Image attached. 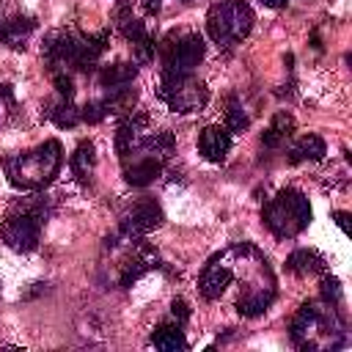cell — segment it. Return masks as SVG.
<instances>
[{"label": "cell", "mask_w": 352, "mask_h": 352, "mask_svg": "<svg viewBox=\"0 0 352 352\" xmlns=\"http://www.w3.org/2000/svg\"><path fill=\"white\" fill-rule=\"evenodd\" d=\"M324 140L319 135H302L292 148H289V162H316L324 157Z\"/></svg>", "instance_id": "cell-17"}, {"label": "cell", "mask_w": 352, "mask_h": 352, "mask_svg": "<svg viewBox=\"0 0 352 352\" xmlns=\"http://www.w3.org/2000/svg\"><path fill=\"white\" fill-rule=\"evenodd\" d=\"M261 3H264L267 8H283V6L289 3V0H261Z\"/></svg>", "instance_id": "cell-29"}, {"label": "cell", "mask_w": 352, "mask_h": 352, "mask_svg": "<svg viewBox=\"0 0 352 352\" xmlns=\"http://www.w3.org/2000/svg\"><path fill=\"white\" fill-rule=\"evenodd\" d=\"M253 22H256L253 8L245 0H223V3H214L209 8V14H206L209 38L217 47H234V44H239L250 33Z\"/></svg>", "instance_id": "cell-4"}, {"label": "cell", "mask_w": 352, "mask_h": 352, "mask_svg": "<svg viewBox=\"0 0 352 352\" xmlns=\"http://www.w3.org/2000/svg\"><path fill=\"white\" fill-rule=\"evenodd\" d=\"M248 126H250L248 113L242 110V104H239L236 99H231L228 107H226V129H228V132H245Z\"/></svg>", "instance_id": "cell-22"}, {"label": "cell", "mask_w": 352, "mask_h": 352, "mask_svg": "<svg viewBox=\"0 0 352 352\" xmlns=\"http://www.w3.org/2000/svg\"><path fill=\"white\" fill-rule=\"evenodd\" d=\"M151 344H154L157 349H162V352H182V349H187V338H184V333H182V324H176L173 319L154 327Z\"/></svg>", "instance_id": "cell-14"}, {"label": "cell", "mask_w": 352, "mask_h": 352, "mask_svg": "<svg viewBox=\"0 0 352 352\" xmlns=\"http://www.w3.org/2000/svg\"><path fill=\"white\" fill-rule=\"evenodd\" d=\"M124 179L132 184V187H146V184H151L160 173H162V162L165 160H160L157 154H151V151H146V148H135L132 154H126L124 160Z\"/></svg>", "instance_id": "cell-9"}, {"label": "cell", "mask_w": 352, "mask_h": 352, "mask_svg": "<svg viewBox=\"0 0 352 352\" xmlns=\"http://www.w3.org/2000/svg\"><path fill=\"white\" fill-rule=\"evenodd\" d=\"M138 74V66L135 63H126V60H118V63H110L99 72V82L102 88H118V85H132Z\"/></svg>", "instance_id": "cell-20"}, {"label": "cell", "mask_w": 352, "mask_h": 352, "mask_svg": "<svg viewBox=\"0 0 352 352\" xmlns=\"http://www.w3.org/2000/svg\"><path fill=\"white\" fill-rule=\"evenodd\" d=\"M184 3H190V0H184Z\"/></svg>", "instance_id": "cell-31"}, {"label": "cell", "mask_w": 352, "mask_h": 352, "mask_svg": "<svg viewBox=\"0 0 352 352\" xmlns=\"http://www.w3.org/2000/svg\"><path fill=\"white\" fill-rule=\"evenodd\" d=\"M231 278H234V267L226 261V256H214V258L204 267V272H201V278H198V292H201V297H204V300H220L223 292L228 289Z\"/></svg>", "instance_id": "cell-10"}, {"label": "cell", "mask_w": 352, "mask_h": 352, "mask_svg": "<svg viewBox=\"0 0 352 352\" xmlns=\"http://www.w3.org/2000/svg\"><path fill=\"white\" fill-rule=\"evenodd\" d=\"M44 116H47L55 126H60V129H72V126L80 124V107H74L72 99H63V96H58L55 102H47Z\"/></svg>", "instance_id": "cell-16"}, {"label": "cell", "mask_w": 352, "mask_h": 352, "mask_svg": "<svg viewBox=\"0 0 352 352\" xmlns=\"http://www.w3.org/2000/svg\"><path fill=\"white\" fill-rule=\"evenodd\" d=\"M162 220H165L162 206H160L154 198H143V201H138V204L129 209V214L124 217V223H121V234H124L126 239H140L143 234L160 228Z\"/></svg>", "instance_id": "cell-8"}, {"label": "cell", "mask_w": 352, "mask_h": 352, "mask_svg": "<svg viewBox=\"0 0 352 352\" xmlns=\"http://www.w3.org/2000/svg\"><path fill=\"white\" fill-rule=\"evenodd\" d=\"M204 38L198 33H170L162 41V77H187L204 60Z\"/></svg>", "instance_id": "cell-5"}, {"label": "cell", "mask_w": 352, "mask_h": 352, "mask_svg": "<svg viewBox=\"0 0 352 352\" xmlns=\"http://www.w3.org/2000/svg\"><path fill=\"white\" fill-rule=\"evenodd\" d=\"M63 162V148L58 140H44L28 151H19L6 160V173L8 182L16 190H41L47 187Z\"/></svg>", "instance_id": "cell-1"}, {"label": "cell", "mask_w": 352, "mask_h": 352, "mask_svg": "<svg viewBox=\"0 0 352 352\" xmlns=\"http://www.w3.org/2000/svg\"><path fill=\"white\" fill-rule=\"evenodd\" d=\"M104 118H107V110H104L102 99L99 102H88V104L80 107V121H85V124H99Z\"/></svg>", "instance_id": "cell-23"}, {"label": "cell", "mask_w": 352, "mask_h": 352, "mask_svg": "<svg viewBox=\"0 0 352 352\" xmlns=\"http://www.w3.org/2000/svg\"><path fill=\"white\" fill-rule=\"evenodd\" d=\"M96 170V148L91 140H82L74 154H72V173L80 179V182H88Z\"/></svg>", "instance_id": "cell-19"}, {"label": "cell", "mask_w": 352, "mask_h": 352, "mask_svg": "<svg viewBox=\"0 0 352 352\" xmlns=\"http://www.w3.org/2000/svg\"><path fill=\"white\" fill-rule=\"evenodd\" d=\"M198 148H201L204 160L223 162L228 157V151H231V132L226 126H220V124H209L198 138Z\"/></svg>", "instance_id": "cell-12"}, {"label": "cell", "mask_w": 352, "mask_h": 352, "mask_svg": "<svg viewBox=\"0 0 352 352\" xmlns=\"http://www.w3.org/2000/svg\"><path fill=\"white\" fill-rule=\"evenodd\" d=\"M160 6H162V0H143L146 14H157V11H160Z\"/></svg>", "instance_id": "cell-28"}, {"label": "cell", "mask_w": 352, "mask_h": 352, "mask_svg": "<svg viewBox=\"0 0 352 352\" xmlns=\"http://www.w3.org/2000/svg\"><path fill=\"white\" fill-rule=\"evenodd\" d=\"M170 319H173L176 324H187V319H190V308H187L184 300H173V302H170Z\"/></svg>", "instance_id": "cell-26"}, {"label": "cell", "mask_w": 352, "mask_h": 352, "mask_svg": "<svg viewBox=\"0 0 352 352\" xmlns=\"http://www.w3.org/2000/svg\"><path fill=\"white\" fill-rule=\"evenodd\" d=\"M292 132H294V118L286 110H280V113H275V118L270 121V126L261 132V143L267 148H280L292 138Z\"/></svg>", "instance_id": "cell-15"}, {"label": "cell", "mask_w": 352, "mask_h": 352, "mask_svg": "<svg viewBox=\"0 0 352 352\" xmlns=\"http://www.w3.org/2000/svg\"><path fill=\"white\" fill-rule=\"evenodd\" d=\"M36 30V22L33 16L28 14H8V16H0V38L14 47V50H22L30 38V33Z\"/></svg>", "instance_id": "cell-13"}, {"label": "cell", "mask_w": 352, "mask_h": 352, "mask_svg": "<svg viewBox=\"0 0 352 352\" xmlns=\"http://www.w3.org/2000/svg\"><path fill=\"white\" fill-rule=\"evenodd\" d=\"M80 41H82V36H77L74 30H52L44 38V58H47L52 74L74 66L77 52H80Z\"/></svg>", "instance_id": "cell-7"}, {"label": "cell", "mask_w": 352, "mask_h": 352, "mask_svg": "<svg viewBox=\"0 0 352 352\" xmlns=\"http://www.w3.org/2000/svg\"><path fill=\"white\" fill-rule=\"evenodd\" d=\"M146 126H148V116H146V113L129 110V113L124 116V121L118 124V132H116V151H118L121 160H124L126 154H132V151L140 146V140H143V135H146Z\"/></svg>", "instance_id": "cell-11"}, {"label": "cell", "mask_w": 352, "mask_h": 352, "mask_svg": "<svg viewBox=\"0 0 352 352\" xmlns=\"http://www.w3.org/2000/svg\"><path fill=\"white\" fill-rule=\"evenodd\" d=\"M322 294H324V300H327L330 305H338V302H341V283H338L336 278H327V275H324V280H322Z\"/></svg>", "instance_id": "cell-25"}, {"label": "cell", "mask_w": 352, "mask_h": 352, "mask_svg": "<svg viewBox=\"0 0 352 352\" xmlns=\"http://www.w3.org/2000/svg\"><path fill=\"white\" fill-rule=\"evenodd\" d=\"M286 270L294 272V275H314V272H322L324 270V258L316 253V250H294L289 258H286Z\"/></svg>", "instance_id": "cell-21"}, {"label": "cell", "mask_w": 352, "mask_h": 352, "mask_svg": "<svg viewBox=\"0 0 352 352\" xmlns=\"http://www.w3.org/2000/svg\"><path fill=\"white\" fill-rule=\"evenodd\" d=\"M336 223H338V228L346 231V212H336Z\"/></svg>", "instance_id": "cell-30"}, {"label": "cell", "mask_w": 352, "mask_h": 352, "mask_svg": "<svg viewBox=\"0 0 352 352\" xmlns=\"http://www.w3.org/2000/svg\"><path fill=\"white\" fill-rule=\"evenodd\" d=\"M14 99V88L8 82H0V102H11Z\"/></svg>", "instance_id": "cell-27"}, {"label": "cell", "mask_w": 352, "mask_h": 352, "mask_svg": "<svg viewBox=\"0 0 352 352\" xmlns=\"http://www.w3.org/2000/svg\"><path fill=\"white\" fill-rule=\"evenodd\" d=\"M135 99H138L135 88L118 85V88H107V96L102 99V104H104L107 116H126L135 107Z\"/></svg>", "instance_id": "cell-18"}, {"label": "cell", "mask_w": 352, "mask_h": 352, "mask_svg": "<svg viewBox=\"0 0 352 352\" xmlns=\"http://www.w3.org/2000/svg\"><path fill=\"white\" fill-rule=\"evenodd\" d=\"M157 96L176 113H198L209 102V88L195 80L192 74L187 77H162Z\"/></svg>", "instance_id": "cell-6"}, {"label": "cell", "mask_w": 352, "mask_h": 352, "mask_svg": "<svg viewBox=\"0 0 352 352\" xmlns=\"http://www.w3.org/2000/svg\"><path fill=\"white\" fill-rule=\"evenodd\" d=\"M52 82H55L58 96H63V99H72V96H74V80H72L66 72H55V74H52Z\"/></svg>", "instance_id": "cell-24"}, {"label": "cell", "mask_w": 352, "mask_h": 352, "mask_svg": "<svg viewBox=\"0 0 352 352\" xmlns=\"http://www.w3.org/2000/svg\"><path fill=\"white\" fill-rule=\"evenodd\" d=\"M50 214V201L44 195H36V198H28V201H19L14 206V212L6 217L0 234H3V242L16 250V253H28L38 245V236H41V226Z\"/></svg>", "instance_id": "cell-2"}, {"label": "cell", "mask_w": 352, "mask_h": 352, "mask_svg": "<svg viewBox=\"0 0 352 352\" xmlns=\"http://www.w3.org/2000/svg\"><path fill=\"white\" fill-rule=\"evenodd\" d=\"M261 217H264V226L278 239H292V236H297V234H302L308 228V223H311V204H308V198L300 190L286 187L275 198L267 201Z\"/></svg>", "instance_id": "cell-3"}]
</instances>
